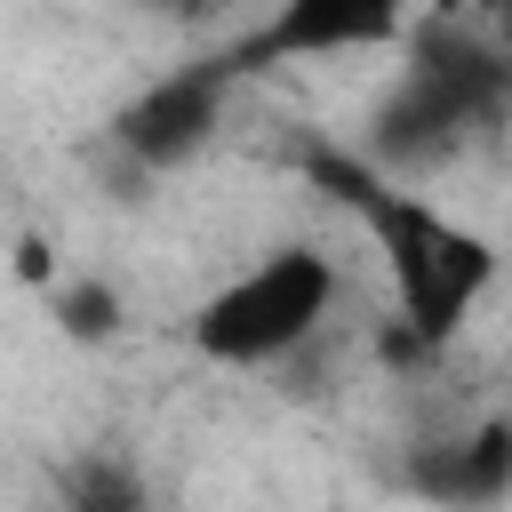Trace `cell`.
<instances>
[{"instance_id": "1", "label": "cell", "mask_w": 512, "mask_h": 512, "mask_svg": "<svg viewBox=\"0 0 512 512\" xmlns=\"http://www.w3.org/2000/svg\"><path fill=\"white\" fill-rule=\"evenodd\" d=\"M304 168H312V184H328V192L360 216V232L376 240L408 336H416V344H448V336L480 312V296L496 288V248H488L472 224H456L448 208H432L424 192L376 176L360 152H328V144H320V152H304Z\"/></svg>"}, {"instance_id": "2", "label": "cell", "mask_w": 512, "mask_h": 512, "mask_svg": "<svg viewBox=\"0 0 512 512\" xmlns=\"http://www.w3.org/2000/svg\"><path fill=\"white\" fill-rule=\"evenodd\" d=\"M328 312H336V256L320 240H280L192 304L184 344L208 368H280L328 328Z\"/></svg>"}, {"instance_id": "3", "label": "cell", "mask_w": 512, "mask_h": 512, "mask_svg": "<svg viewBox=\"0 0 512 512\" xmlns=\"http://www.w3.org/2000/svg\"><path fill=\"white\" fill-rule=\"evenodd\" d=\"M232 88H240L232 48L192 56V64H176V72L144 80V88L112 112V152H120L128 168H152V176H160V168H184L192 152H208V144H216Z\"/></svg>"}, {"instance_id": "4", "label": "cell", "mask_w": 512, "mask_h": 512, "mask_svg": "<svg viewBox=\"0 0 512 512\" xmlns=\"http://www.w3.org/2000/svg\"><path fill=\"white\" fill-rule=\"evenodd\" d=\"M480 136V120L432 80V72H416V64H400L392 72V88L368 104V128H360V160L376 168V176H392V184H408V176H432V168H448L464 144Z\"/></svg>"}, {"instance_id": "5", "label": "cell", "mask_w": 512, "mask_h": 512, "mask_svg": "<svg viewBox=\"0 0 512 512\" xmlns=\"http://www.w3.org/2000/svg\"><path fill=\"white\" fill-rule=\"evenodd\" d=\"M400 488L424 512H504L512 504V416H480L464 432L416 440Z\"/></svg>"}, {"instance_id": "6", "label": "cell", "mask_w": 512, "mask_h": 512, "mask_svg": "<svg viewBox=\"0 0 512 512\" xmlns=\"http://www.w3.org/2000/svg\"><path fill=\"white\" fill-rule=\"evenodd\" d=\"M384 40H408V24L384 8V0H288L272 8L248 40H232V64L256 72L272 56L288 64H320V56H352V48H384Z\"/></svg>"}, {"instance_id": "7", "label": "cell", "mask_w": 512, "mask_h": 512, "mask_svg": "<svg viewBox=\"0 0 512 512\" xmlns=\"http://www.w3.org/2000/svg\"><path fill=\"white\" fill-rule=\"evenodd\" d=\"M64 512H152L144 472L128 456H72L64 464Z\"/></svg>"}, {"instance_id": "8", "label": "cell", "mask_w": 512, "mask_h": 512, "mask_svg": "<svg viewBox=\"0 0 512 512\" xmlns=\"http://www.w3.org/2000/svg\"><path fill=\"white\" fill-rule=\"evenodd\" d=\"M48 304H56V328H64L72 344H104V336L128 320L120 288H112V280H88V272H80V280H56V296H48Z\"/></svg>"}]
</instances>
